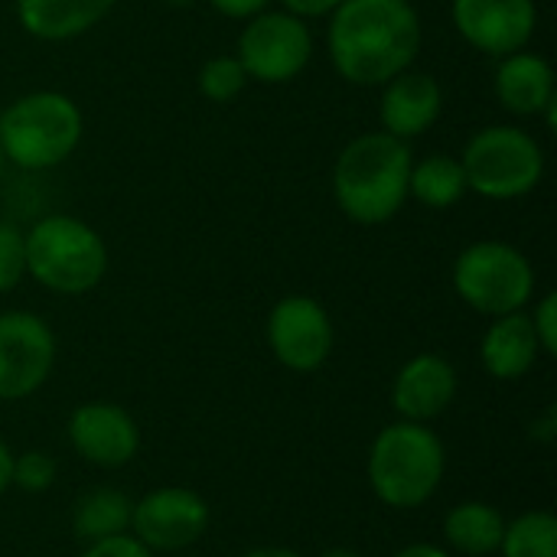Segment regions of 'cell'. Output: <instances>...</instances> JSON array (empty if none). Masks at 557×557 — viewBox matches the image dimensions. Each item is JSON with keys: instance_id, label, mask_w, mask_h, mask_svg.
I'll return each mask as SVG.
<instances>
[{"instance_id": "cell-22", "label": "cell", "mask_w": 557, "mask_h": 557, "mask_svg": "<svg viewBox=\"0 0 557 557\" xmlns=\"http://www.w3.org/2000/svg\"><path fill=\"white\" fill-rule=\"evenodd\" d=\"M506 557H557V522L552 512H525L503 535Z\"/></svg>"}, {"instance_id": "cell-15", "label": "cell", "mask_w": 557, "mask_h": 557, "mask_svg": "<svg viewBox=\"0 0 557 557\" xmlns=\"http://www.w3.org/2000/svg\"><path fill=\"white\" fill-rule=\"evenodd\" d=\"M457 395V372L444 356H414L395 379L392 401L398 414L421 424L447 411V405Z\"/></svg>"}, {"instance_id": "cell-26", "label": "cell", "mask_w": 557, "mask_h": 557, "mask_svg": "<svg viewBox=\"0 0 557 557\" xmlns=\"http://www.w3.org/2000/svg\"><path fill=\"white\" fill-rule=\"evenodd\" d=\"M532 326H535V336H539V346L542 352L555 356L557 352V294H545L532 313Z\"/></svg>"}, {"instance_id": "cell-7", "label": "cell", "mask_w": 557, "mask_h": 557, "mask_svg": "<svg viewBox=\"0 0 557 557\" xmlns=\"http://www.w3.org/2000/svg\"><path fill=\"white\" fill-rule=\"evenodd\" d=\"M454 287L467 307L486 317L522 310L535 294L532 261L506 242H473L454 261Z\"/></svg>"}, {"instance_id": "cell-25", "label": "cell", "mask_w": 557, "mask_h": 557, "mask_svg": "<svg viewBox=\"0 0 557 557\" xmlns=\"http://www.w3.org/2000/svg\"><path fill=\"white\" fill-rule=\"evenodd\" d=\"M13 486L26 490V493H46L55 483V460L49 454L29 450L23 457H13Z\"/></svg>"}, {"instance_id": "cell-11", "label": "cell", "mask_w": 557, "mask_h": 557, "mask_svg": "<svg viewBox=\"0 0 557 557\" xmlns=\"http://www.w3.org/2000/svg\"><path fill=\"white\" fill-rule=\"evenodd\" d=\"M457 33L486 55H509L532 42L539 26L535 0H454Z\"/></svg>"}, {"instance_id": "cell-4", "label": "cell", "mask_w": 557, "mask_h": 557, "mask_svg": "<svg viewBox=\"0 0 557 557\" xmlns=\"http://www.w3.org/2000/svg\"><path fill=\"white\" fill-rule=\"evenodd\" d=\"M26 274L52 294H88L108 274V245L75 215H46L26 232Z\"/></svg>"}, {"instance_id": "cell-23", "label": "cell", "mask_w": 557, "mask_h": 557, "mask_svg": "<svg viewBox=\"0 0 557 557\" xmlns=\"http://www.w3.org/2000/svg\"><path fill=\"white\" fill-rule=\"evenodd\" d=\"M248 72L245 65L238 62V55H212L206 59V65L199 69V91L215 101V104H225V101H235L245 85H248Z\"/></svg>"}, {"instance_id": "cell-35", "label": "cell", "mask_w": 557, "mask_h": 557, "mask_svg": "<svg viewBox=\"0 0 557 557\" xmlns=\"http://www.w3.org/2000/svg\"><path fill=\"white\" fill-rule=\"evenodd\" d=\"M3 170H7V157H3V150H0V180H3Z\"/></svg>"}, {"instance_id": "cell-28", "label": "cell", "mask_w": 557, "mask_h": 557, "mask_svg": "<svg viewBox=\"0 0 557 557\" xmlns=\"http://www.w3.org/2000/svg\"><path fill=\"white\" fill-rule=\"evenodd\" d=\"M343 0H281V7L300 20H320V16H330Z\"/></svg>"}, {"instance_id": "cell-34", "label": "cell", "mask_w": 557, "mask_h": 557, "mask_svg": "<svg viewBox=\"0 0 557 557\" xmlns=\"http://www.w3.org/2000/svg\"><path fill=\"white\" fill-rule=\"evenodd\" d=\"M166 7H189V3H196V0H163Z\"/></svg>"}, {"instance_id": "cell-20", "label": "cell", "mask_w": 557, "mask_h": 557, "mask_svg": "<svg viewBox=\"0 0 557 557\" xmlns=\"http://www.w3.org/2000/svg\"><path fill=\"white\" fill-rule=\"evenodd\" d=\"M444 532H447V542L457 552L480 557L496 552L503 545L506 519L486 503H463L447 516Z\"/></svg>"}, {"instance_id": "cell-21", "label": "cell", "mask_w": 557, "mask_h": 557, "mask_svg": "<svg viewBox=\"0 0 557 557\" xmlns=\"http://www.w3.org/2000/svg\"><path fill=\"white\" fill-rule=\"evenodd\" d=\"M131 499L117 490H95L75 506V535L88 545L124 535L131 529Z\"/></svg>"}, {"instance_id": "cell-5", "label": "cell", "mask_w": 557, "mask_h": 557, "mask_svg": "<svg viewBox=\"0 0 557 557\" xmlns=\"http://www.w3.org/2000/svg\"><path fill=\"white\" fill-rule=\"evenodd\" d=\"M444 480V447L434 431L414 421L385 428L369 457V483L385 506L414 509L428 503Z\"/></svg>"}, {"instance_id": "cell-13", "label": "cell", "mask_w": 557, "mask_h": 557, "mask_svg": "<svg viewBox=\"0 0 557 557\" xmlns=\"http://www.w3.org/2000/svg\"><path fill=\"white\" fill-rule=\"evenodd\" d=\"M69 441L72 447L95 467H124L134 460L140 447V434L134 418L108 401L82 405L69 421Z\"/></svg>"}, {"instance_id": "cell-24", "label": "cell", "mask_w": 557, "mask_h": 557, "mask_svg": "<svg viewBox=\"0 0 557 557\" xmlns=\"http://www.w3.org/2000/svg\"><path fill=\"white\" fill-rule=\"evenodd\" d=\"M26 277V232L0 222V294L13 290Z\"/></svg>"}, {"instance_id": "cell-6", "label": "cell", "mask_w": 557, "mask_h": 557, "mask_svg": "<svg viewBox=\"0 0 557 557\" xmlns=\"http://www.w3.org/2000/svg\"><path fill=\"white\" fill-rule=\"evenodd\" d=\"M467 189L486 199L529 196L545 176L542 144L512 124H493L476 131L460 153Z\"/></svg>"}, {"instance_id": "cell-10", "label": "cell", "mask_w": 557, "mask_h": 557, "mask_svg": "<svg viewBox=\"0 0 557 557\" xmlns=\"http://www.w3.org/2000/svg\"><path fill=\"white\" fill-rule=\"evenodd\" d=\"M268 343L281 366L294 372H313L333 352L330 313L313 297H284L268 317Z\"/></svg>"}, {"instance_id": "cell-9", "label": "cell", "mask_w": 557, "mask_h": 557, "mask_svg": "<svg viewBox=\"0 0 557 557\" xmlns=\"http://www.w3.org/2000/svg\"><path fill=\"white\" fill-rule=\"evenodd\" d=\"M52 362L55 336L36 313H0V401L33 395L49 379Z\"/></svg>"}, {"instance_id": "cell-1", "label": "cell", "mask_w": 557, "mask_h": 557, "mask_svg": "<svg viewBox=\"0 0 557 557\" xmlns=\"http://www.w3.org/2000/svg\"><path fill=\"white\" fill-rule=\"evenodd\" d=\"M421 42L424 29L411 0H343L330 13V59L349 85H385L414 65Z\"/></svg>"}, {"instance_id": "cell-30", "label": "cell", "mask_w": 557, "mask_h": 557, "mask_svg": "<svg viewBox=\"0 0 557 557\" xmlns=\"http://www.w3.org/2000/svg\"><path fill=\"white\" fill-rule=\"evenodd\" d=\"M10 476H13V457H10L7 444L0 441V493L10 490Z\"/></svg>"}, {"instance_id": "cell-12", "label": "cell", "mask_w": 557, "mask_h": 557, "mask_svg": "<svg viewBox=\"0 0 557 557\" xmlns=\"http://www.w3.org/2000/svg\"><path fill=\"white\" fill-rule=\"evenodd\" d=\"M209 525V506L193 490L166 486L144 496L131 512L134 539L150 552H180Z\"/></svg>"}, {"instance_id": "cell-33", "label": "cell", "mask_w": 557, "mask_h": 557, "mask_svg": "<svg viewBox=\"0 0 557 557\" xmlns=\"http://www.w3.org/2000/svg\"><path fill=\"white\" fill-rule=\"evenodd\" d=\"M323 557H359L356 552H346V548H336V552H326Z\"/></svg>"}, {"instance_id": "cell-14", "label": "cell", "mask_w": 557, "mask_h": 557, "mask_svg": "<svg viewBox=\"0 0 557 557\" xmlns=\"http://www.w3.org/2000/svg\"><path fill=\"white\" fill-rule=\"evenodd\" d=\"M444 111V91L441 82L428 72H398L382 85V131L398 140H414L424 131L434 127V121Z\"/></svg>"}, {"instance_id": "cell-3", "label": "cell", "mask_w": 557, "mask_h": 557, "mask_svg": "<svg viewBox=\"0 0 557 557\" xmlns=\"http://www.w3.org/2000/svg\"><path fill=\"white\" fill-rule=\"evenodd\" d=\"M85 117L62 91H29L0 114V150L20 170H52L82 144Z\"/></svg>"}, {"instance_id": "cell-2", "label": "cell", "mask_w": 557, "mask_h": 557, "mask_svg": "<svg viewBox=\"0 0 557 557\" xmlns=\"http://www.w3.org/2000/svg\"><path fill=\"white\" fill-rule=\"evenodd\" d=\"M414 153L408 140L385 131L352 137L333 166V196L346 219L359 225H382L408 202V176Z\"/></svg>"}, {"instance_id": "cell-17", "label": "cell", "mask_w": 557, "mask_h": 557, "mask_svg": "<svg viewBox=\"0 0 557 557\" xmlns=\"http://www.w3.org/2000/svg\"><path fill=\"white\" fill-rule=\"evenodd\" d=\"M117 0H16L20 26L42 42H65L98 26Z\"/></svg>"}, {"instance_id": "cell-29", "label": "cell", "mask_w": 557, "mask_h": 557, "mask_svg": "<svg viewBox=\"0 0 557 557\" xmlns=\"http://www.w3.org/2000/svg\"><path fill=\"white\" fill-rule=\"evenodd\" d=\"M209 3H212V10H219L228 20H248L255 13L268 10L271 0H209Z\"/></svg>"}, {"instance_id": "cell-18", "label": "cell", "mask_w": 557, "mask_h": 557, "mask_svg": "<svg viewBox=\"0 0 557 557\" xmlns=\"http://www.w3.org/2000/svg\"><path fill=\"white\" fill-rule=\"evenodd\" d=\"M542 346H539V336H535V326H532V317L516 310V313H506V317H493V326L486 330L483 336V366L490 375L496 379H522L535 359H539Z\"/></svg>"}, {"instance_id": "cell-31", "label": "cell", "mask_w": 557, "mask_h": 557, "mask_svg": "<svg viewBox=\"0 0 557 557\" xmlns=\"http://www.w3.org/2000/svg\"><path fill=\"white\" fill-rule=\"evenodd\" d=\"M395 557H450V555H444L441 548H434V545H411V548H405L401 555H395Z\"/></svg>"}, {"instance_id": "cell-8", "label": "cell", "mask_w": 557, "mask_h": 557, "mask_svg": "<svg viewBox=\"0 0 557 557\" xmlns=\"http://www.w3.org/2000/svg\"><path fill=\"white\" fill-rule=\"evenodd\" d=\"M235 55L245 65L248 78L264 85H284L307 69L313 55V33L307 20L287 10H261L248 16Z\"/></svg>"}, {"instance_id": "cell-32", "label": "cell", "mask_w": 557, "mask_h": 557, "mask_svg": "<svg viewBox=\"0 0 557 557\" xmlns=\"http://www.w3.org/2000/svg\"><path fill=\"white\" fill-rule=\"evenodd\" d=\"M245 557H300L297 552H287V548H258V552H251V555Z\"/></svg>"}, {"instance_id": "cell-27", "label": "cell", "mask_w": 557, "mask_h": 557, "mask_svg": "<svg viewBox=\"0 0 557 557\" xmlns=\"http://www.w3.org/2000/svg\"><path fill=\"white\" fill-rule=\"evenodd\" d=\"M82 557H153L134 535H114L104 542H95Z\"/></svg>"}, {"instance_id": "cell-16", "label": "cell", "mask_w": 557, "mask_h": 557, "mask_svg": "<svg viewBox=\"0 0 557 557\" xmlns=\"http://www.w3.org/2000/svg\"><path fill=\"white\" fill-rule=\"evenodd\" d=\"M496 98L506 111L535 117L557 101L555 69L539 52H509L496 65Z\"/></svg>"}, {"instance_id": "cell-19", "label": "cell", "mask_w": 557, "mask_h": 557, "mask_svg": "<svg viewBox=\"0 0 557 557\" xmlns=\"http://www.w3.org/2000/svg\"><path fill=\"white\" fill-rule=\"evenodd\" d=\"M467 173L460 157L450 153H431L418 163H411L408 176V196H414L428 209H450L467 196Z\"/></svg>"}]
</instances>
